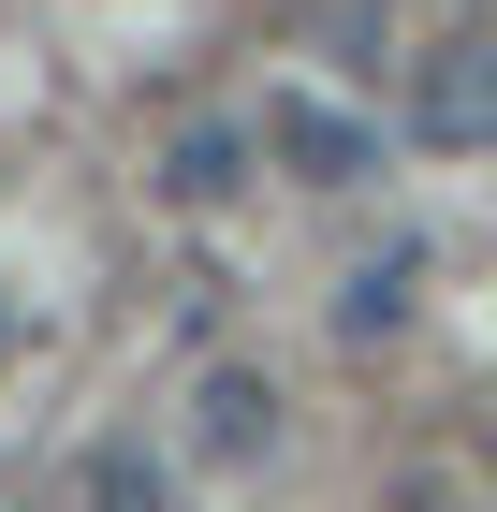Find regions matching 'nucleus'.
Returning <instances> with one entry per match:
<instances>
[{"label":"nucleus","mask_w":497,"mask_h":512,"mask_svg":"<svg viewBox=\"0 0 497 512\" xmlns=\"http://www.w3.org/2000/svg\"><path fill=\"white\" fill-rule=\"evenodd\" d=\"M249 147H264L293 191H366V176H381V132L351 118V103H322V88H264V103H249Z\"/></svg>","instance_id":"nucleus-1"},{"label":"nucleus","mask_w":497,"mask_h":512,"mask_svg":"<svg viewBox=\"0 0 497 512\" xmlns=\"http://www.w3.org/2000/svg\"><path fill=\"white\" fill-rule=\"evenodd\" d=\"M410 132L424 147H497V30H454L410 59Z\"/></svg>","instance_id":"nucleus-2"},{"label":"nucleus","mask_w":497,"mask_h":512,"mask_svg":"<svg viewBox=\"0 0 497 512\" xmlns=\"http://www.w3.org/2000/svg\"><path fill=\"white\" fill-rule=\"evenodd\" d=\"M278 439V395L249 381V366H220V381H205V454H264Z\"/></svg>","instance_id":"nucleus-3"},{"label":"nucleus","mask_w":497,"mask_h":512,"mask_svg":"<svg viewBox=\"0 0 497 512\" xmlns=\"http://www.w3.org/2000/svg\"><path fill=\"white\" fill-rule=\"evenodd\" d=\"M381 322H410V249H381V264L337 278V337H381Z\"/></svg>","instance_id":"nucleus-4"},{"label":"nucleus","mask_w":497,"mask_h":512,"mask_svg":"<svg viewBox=\"0 0 497 512\" xmlns=\"http://www.w3.org/2000/svg\"><path fill=\"white\" fill-rule=\"evenodd\" d=\"M88 512H161V454L147 439H103L88 454Z\"/></svg>","instance_id":"nucleus-5"},{"label":"nucleus","mask_w":497,"mask_h":512,"mask_svg":"<svg viewBox=\"0 0 497 512\" xmlns=\"http://www.w3.org/2000/svg\"><path fill=\"white\" fill-rule=\"evenodd\" d=\"M176 191H191V205L234 191V132H176Z\"/></svg>","instance_id":"nucleus-6"}]
</instances>
